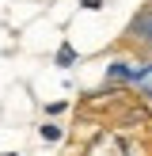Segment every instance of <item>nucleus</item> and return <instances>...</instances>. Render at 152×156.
<instances>
[{
    "label": "nucleus",
    "mask_w": 152,
    "mask_h": 156,
    "mask_svg": "<svg viewBox=\"0 0 152 156\" xmlns=\"http://www.w3.org/2000/svg\"><path fill=\"white\" fill-rule=\"evenodd\" d=\"M72 61H76V50H72V46L65 42V46H61V50H57V65H61V69H68V65H72Z\"/></svg>",
    "instance_id": "obj_4"
},
{
    "label": "nucleus",
    "mask_w": 152,
    "mask_h": 156,
    "mask_svg": "<svg viewBox=\"0 0 152 156\" xmlns=\"http://www.w3.org/2000/svg\"><path fill=\"white\" fill-rule=\"evenodd\" d=\"M133 149H129V141H122L118 133H99L95 141L88 145V152L84 156H129Z\"/></svg>",
    "instance_id": "obj_1"
},
{
    "label": "nucleus",
    "mask_w": 152,
    "mask_h": 156,
    "mask_svg": "<svg viewBox=\"0 0 152 156\" xmlns=\"http://www.w3.org/2000/svg\"><path fill=\"white\" fill-rule=\"evenodd\" d=\"M144 99H152V91H148V95H144Z\"/></svg>",
    "instance_id": "obj_6"
},
{
    "label": "nucleus",
    "mask_w": 152,
    "mask_h": 156,
    "mask_svg": "<svg viewBox=\"0 0 152 156\" xmlns=\"http://www.w3.org/2000/svg\"><path fill=\"white\" fill-rule=\"evenodd\" d=\"M80 8H88V12H99V8H103V0H80Z\"/></svg>",
    "instance_id": "obj_5"
},
{
    "label": "nucleus",
    "mask_w": 152,
    "mask_h": 156,
    "mask_svg": "<svg viewBox=\"0 0 152 156\" xmlns=\"http://www.w3.org/2000/svg\"><path fill=\"white\" fill-rule=\"evenodd\" d=\"M38 137H42L46 145H57L61 137H65V129H61L57 122H42V126H38Z\"/></svg>",
    "instance_id": "obj_3"
},
{
    "label": "nucleus",
    "mask_w": 152,
    "mask_h": 156,
    "mask_svg": "<svg viewBox=\"0 0 152 156\" xmlns=\"http://www.w3.org/2000/svg\"><path fill=\"white\" fill-rule=\"evenodd\" d=\"M148 8H152V4H148Z\"/></svg>",
    "instance_id": "obj_8"
},
{
    "label": "nucleus",
    "mask_w": 152,
    "mask_h": 156,
    "mask_svg": "<svg viewBox=\"0 0 152 156\" xmlns=\"http://www.w3.org/2000/svg\"><path fill=\"white\" fill-rule=\"evenodd\" d=\"M129 38L137 46H148L152 50V8H141V12L129 19Z\"/></svg>",
    "instance_id": "obj_2"
},
{
    "label": "nucleus",
    "mask_w": 152,
    "mask_h": 156,
    "mask_svg": "<svg viewBox=\"0 0 152 156\" xmlns=\"http://www.w3.org/2000/svg\"><path fill=\"white\" fill-rule=\"evenodd\" d=\"M4 156H15V152H4Z\"/></svg>",
    "instance_id": "obj_7"
}]
</instances>
